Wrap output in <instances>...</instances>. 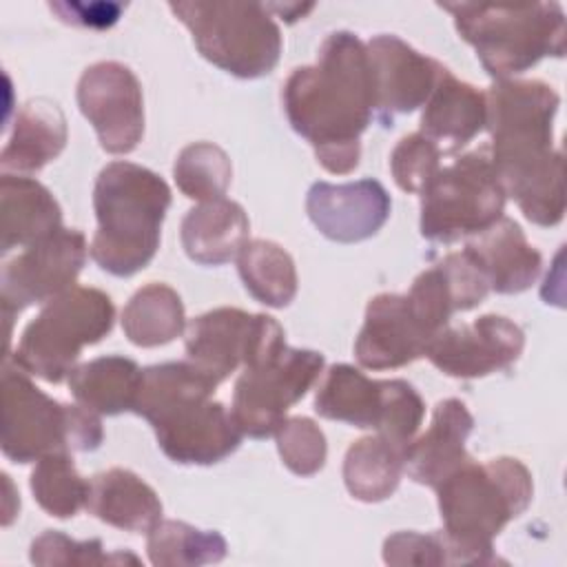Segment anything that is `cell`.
<instances>
[{
	"instance_id": "6da1fadb",
	"label": "cell",
	"mask_w": 567,
	"mask_h": 567,
	"mask_svg": "<svg viewBox=\"0 0 567 567\" xmlns=\"http://www.w3.org/2000/svg\"><path fill=\"white\" fill-rule=\"evenodd\" d=\"M558 93L540 80H496L485 93L487 146L505 195L538 226L565 215V162L554 148Z\"/></svg>"
},
{
	"instance_id": "7a4b0ae2",
	"label": "cell",
	"mask_w": 567,
	"mask_h": 567,
	"mask_svg": "<svg viewBox=\"0 0 567 567\" xmlns=\"http://www.w3.org/2000/svg\"><path fill=\"white\" fill-rule=\"evenodd\" d=\"M281 100L288 122L310 142L328 173L354 171L361 157L359 135L374 115L365 42L350 31L330 33L317 62L290 73Z\"/></svg>"
},
{
	"instance_id": "3957f363",
	"label": "cell",
	"mask_w": 567,
	"mask_h": 567,
	"mask_svg": "<svg viewBox=\"0 0 567 567\" xmlns=\"http://www.w3.org/2000/svg\"><path fill=\"white\" fill-rule=\"evenodd\" d=\"M217 385L188 359L142 370L133 412L153 425L157 443L171 461L210 465L239 447L244 432L233 412L210 399Z\"/></svg>"
},
{
	"instance_id": "277c9868",
	"label": "cell",
	"mask_w": 567,
	"mask_h": 567,
	"mask_svg": "<svg viewBox=\"0 0 567 567\" xmlns=\"http://www.w3.org/2000/svg\"><path fill=\"white\" fill-rule=\"evenodd\" d=\"M434 489L450 565H472L496 560L492 540L527 509L534 483L518 458L498 456L487 463L465 461Z\"/></svg>"
},
{
	"instance_id": "5b68a950",
	"label": "cell",
	"mask_w": 567,
	"mask_h": 567,
	"mask_svg": "<svg viewBox=\"0 0 567 567\" xmlns=\"http://www.w3.org/2000/svg\"><path fill=\"white\" fill-rule=\"evenodd\" d=\"M168 206L171 188L157 173L133 162L106 164L93 188L97 217L89 250L93 261L115 277H131L148 266Z\"/></svg>"
},
{
	"instance_id": "8992f818",
	"label": "cell",
	"mask_w": 567,
	"mask_h": 567,
	"mask_svg": "<svg viewBox=\"0 0 567 567\" xmlns=\"http://www.w3.org/2000/svg\"><path fill=\"white\" fill-rule=\"evenodd\" d=\"M483 69L509 80L543 58L565 55V11L558 2H439Z\"/></svg>"
},
{
	"instance_id": "52a82bcc",
	"label": "cell",
	"mask_w": 567,
	"mask_h": 567,
	"mask_svg": "<svg viewBox=\"0 0 567 567\" xmlns=\"http://www.w3.org/2000/svg\"><path fill=\"white\" fill-rule=\"evenodd\" d=\"M22 368L2 370L0 445L13 463L40 461L53 452L97 450L104 432L97 412L66 405L31 383Z\"/></svg>"
},
{
	"instance_id": "ba28073f",
	"label": "cell",
	"mask_w": 567,
	"mask_h": 567,
	"mask_svg": "<svg viewBox=\"0 0 567 567\" xmlns=\"http://www.w3.org/2000/svg\"><path fill=\"white\" fill-rule=\"evenodd\" d=\"M188 27L197 51L237 78L270 73L281 55V31L261 2H168Z\"/></svg>"
},
{
	"instance_id": "9c48e42d",
	"label": "cell",
	"mask_w": 567,
	"mask_h": 567,
	"mask_svg": "<svg viewBox=\"0 0 567 567\" xmlns=\"http://www.w3.org/2000/svg\"><path fill=\"white\" fill-rule=\"evenodd\" d=\"M115 306L97 288L73 286L47 301L24 328L13 363L49 383L64 381L84 346L97 343L113 328Z\"/></svg>"
},
{
	"instance_id": "30bf717a",
	"label": "cell",
	"mask_w": 567,
	"mask_h": 567,
	"mask_svg": "<svg viewBox=\"0 0 567 567\" xmlns=\"http://www.w3.org/2000/svg\"><path fill=\"white\" fill-rule=\"evenodd\" d=\"M419 195L421 235L436 244L487 230L503 217L507 199L487 146L441 166Z\"/></svg>"
},
{
	"instance_id": "8fae6325",
	"label": "cell",
	"mask_w": 567,
	"mask_h": 567,
	"mask_svg": "<svg viewBox=\"0 0 567 567\" xmlns=\"http://www.w3.org/2000/svg\"><path fill=\"white\" fill-rule=\"evenodd\" d=\"M315 412L330 421L377 430L379 436L405 450L423 421L425 405L403 379L374 381L348 363H334L317 390Z\"/></svg>"
},
{
	"instance_id": "7c38bea8",
	"label": "cell",
	"mask_w": 567,
	"mask_h": 567,
	"mask_svg": "<svg viewBox=\"0 0 567 567\" xmlns=\"http://www.w3.org/2000/svg\"><path fill=\"white\" fill-rule=\"evenodd\" d=\"M323 354L281 346L266 359L244 368L233 392V416L252 439H266L284 423L286 412L319 379Z\"/></svg>"
},
{
	"instance_id": "4fadbf2b",
	"label": "cell",
	"mask_w": 567,
	"mask_h": 567,
	"mask_svg": "<svg viewBox=\"0 0 567 567\" xmlns=\"http://www.w3.org/2000/svg\"><path fill=\"white\" fill-rule=\"evenodd\" d=\"M284 341L281 326L268 315H250L239 308L208 310L186 326V354L217 383L239 365L248 368L277 352Z\"/></svg>"
},
{
	"instance_id": "5bb4252c",
	"label": "cell",
	"mask_w": 567,
	"mask_h": 567,
	"mask_svg": "<svg viewBox=\"0 0 567 567\" xmlns=\"http://www.w3.org/2000/svg\"><path fill=\"white\" fill-rule=\"evenodd\" d=\"M86 261V237L75 228H58L49 237L27 246L2 268V315H13L33 303H47L75 286Z\"/></svg>"
},
{
	"instance_id": "9a60e30c",
	"label": "cell",
	"mask_w": 567,
	"mask_h": 567,
	"mask_svg": "<svg viewBox=\"0 0 567 567\" xmlns=\"http://www.w3.org/2000/svg\"><path fill=\"white\" fill-rule=\"evenodd\" d=\"M78 104L104 151L122 155L140 144L144 135L142 86L126 64L104 60L84 69L78 82Z\"/></svg>"
},
{
	"instance_id": "2e32d148",
	"label": "cell",
	"mask_w": 567,
	"mask_h": 567,
	"mask_svg": "<svg viewBox=\"0 0 567 567\" xmlns=\"http://www.w3.org/2000/svg\"><path fill=\"white\" fill-rule=\"evenodd\" d=\"M523 348L520 326L501 315H483L458 328L445 326L427 346L425 357L450 377L476 379L507 370Z\"/></svg>"
},
{
	"instance_id": "e0dca14e",
	"label": "cell",
	"mask_w": 567,
	"mask_h": 567,
	"mask_svg": "<svg viewBox=\"0 0 567 567\" xmlns=\"http://www.w3.org/2000/svg\"><path fill=\"white\" fill-rule=\"evenodd\" d=\"M374 115L381 126H390L396 113H412L427 102L441 62L419 53L392 33L374 35L368 44Z\"/></svg>"
},
{
	"instance_id": "ac0fdd59",
	"label": "cell",
	"mask_w": 567,
	"mask_h": 567,
	"mask_svg": "<svg viewBox=\"0 0 567 567\" xmlns=\"http://www.w3.org/2000/svg\"><path fill=\"white\" fill-rule=\"evenodd\" d=\"M434 334L421 323L408 295L381 292L365 308L363 328L354 343L357 361L370 370H388L425 357Z\"/></svg>"
},
{
	"instance_id": "d6986e66",
	"label": "cell",
	"mask_w": 567,
	"mask_h": 567,
	"mask_svg": "<svg viewBox=\"0 0 567 567\" xmlns=\"http://www.w3.org/2000/svg\"><path fill=\"white\" fill-rule=\"evenodd\" d=\"M312 224L332 241L352 244L372 237L390 215V195L377 179L348 184L315 182L306 197Z\"/></svg>"
},
{
	"instance_id": "ffe728a7",
	"label": "cell",
	"mask_w": 567,
	"mask_h": 567,
	"mask_svg": "<svg viewBox=\"0 0 567 567\" xmlns=\"http://www.w3.org/2000/svg\"><path fill=\"white\" fill-rule=\"evenodd\" d=\"M474 427V416L461 399L439 401L432 423L403 452V472L421 483L436 487L456 467L470 461L465 441Z\"/></svg>"
},
{
	"instance_id": "44dd1931",
	"label": "cell",
	"mask_w": 567,
	"mask_h": 567,
	"mask_svg": "<svg viewBox=\"0 0 567 567\" xmlns=\"http://www.w3.org/2000/svg\"><path fill=\"white\" fill-rule=\"evenodd\" d=\"M465 250L487 277L489 290L498 295L527 290L543 266L540 252L527 241L523 228L505 215L487 230L474 235Z\"/></svg>"
},
{
	"instance_id": "7402d4cb",
	"label": "cell",
	"mask_w": 567,
	"mask_h": 567,
	"mask_svg": "<svg viewBox=\"0 0 567 567\" xmlns=\"http://www.w3.org/2000/svg\"><path fill=\"white\" fill-rule=\"evenodd\" d=\"M485 128V93L441 64L421 115V131L443 155L456 153Z\"/></svg>"
},
{
	"instance_id": "603a6c76",
	"label": "cell",
	"mask_w": 567,
	"mask_h": 567,
	"mask_svg": "<svg viewBox=\"0 0 567 567\" xmlns=\"http://www.w3.org/2000/svg\"><path fill=\"white\" fill-rule=\"evenodd\" d=\"M86 509L124 532H151L162 520V503L151 485L124 467L95 474L89 481Z\"/></svg>"
},
{
	"instance_id": "cb8c5ba5",
	"label": "cell",
	"mask_w": 567,
	"mask_h": 567,
	"mask_svg": "<svg viewBox=\"0 0 567 567\" xmlns=\"http://www.w3.org/2000/svg\"><path fill=\"white\" fill-rule=\"evenodd\" d=\"M248 237L244 208L226 197L202 202L182 219V246L186 255L204 266H221L237 257Z\"/></svg>"
},
{
	"instance_id": "d4e9b609",
	"label": "cell",
	"mask_w": 567,
	"mask_h": 567,
	"mask_svg": "<svg viewBox=\"0 0 567 567\" xmlns=\"http://www.w3.org/2000/svg\"><path fill=\"white\" fill-rule=\"evenodd\" d=\"M0 213H2V250L13 246H31L51 233L62 221V210L55 197L35 179L4 173L0 179Z\"/></svg>"
},
{
	"instance_id": "484cf974",
	"label": "cell",
	"mask_w": 567,
	"mask_h": 567,
	"mask_svg": "<svg viewBox=\"0 0 567 567\" xmlns=\"http://www.w3.org/2000/svg\"><path fill=\"white\" fill-rule=\"evenodd\" d=\"M66 144V120L62 109L47 97L29 100L16 115L13 133L2 148L4 171L33 173L55 159Z\"/></svg>"
},
{
	"instance_id": "4316f807",
	"label": "cell",
	"mask_w": 567,
	"mask_h": 567,
	"mask_svg": "<svg viewBox=\"0 0 567 567\" xmlns=\"http://www.w3.org/2000/svg\"><path fill=\"white\" fill-rule=\"evenodd\" d=\"M140 383V365L133 359L120 354L97 357L75 365L69 374V388L75 401L106 416L133 410Z\"/></svg>"
},
{
	"instance_id": "83f0119b",
	"label": "cell",
	"mask_w": 567,
	"mask_h": 567,
	"mask_svg": "<svg viewBox=\"0 0 567 567\" xmlns=\"http://www.w3.org/2000/svg\"><path fill=\"white\" fill-rule=\"evenodd\" d=\"M403 447L374 434L354 441L343 458L348 492L365 503L388 498L403 474Z\"/></svg>"
},
{
	"instance_id": "f1b7e54d",
	"label": "cell",
	"mask_w": 567,
	"mask_h": 567,
	"mask_svg": "<svg viewBox=\"0 0 567 567\" xmlns=\"http://www.w3.org/2000/svg\"><path fill=\"white\" fill-rule=\"evenodd\" d=\"M122 328L131 343L155 348L173 341L186 328L184 303L166 284L140 288L122 310Z\"/></svg>"
},
{
	"instance_id": "f546056e",
	"label": "cell",
	"mask_w": 567,
	"mask_h": 567,
	"mask_svg": "<svg viewBox=\"0 0 567 567\" xmlns=\"http://www.w3.org/2000/svg\"><path fill=\"white\" fill-rule=\"evenodd\" d=\"M237 270L246 290L266 306L284 308L297 295L295 261L275 241L246 239L237 252Z\"/></svg>"
},
{
	"instance_id": "4dcf8cb0",
	"label": "cell",
	"mask_w": 567,
	"mask_h": 567,
	"mask_svg": "<svg viewBox=\"0 0 567 567\" xmlns=\"http://www.w3.org/2000/svg\"><path fill=\"white\" fill-rule=\"evenodd\" d=\"M148 558L153 565H206L226 556V540L210 529H197L182 520H159L148 532Z\"/></svg>"
},
{
	"instance_id": "1f68e13d",
	"label": "cell",
	"mask_w": 567,
	"mask_h": 567,
	"mask_svg": "<svg viewBox=\"0 0 567 567\" xmlns=\"http://www.w3.org/2000/svg\"><path fill=\"white\" fill-rule=\"evenodd\" d=\"M89 481H84L69 452H53L38 461L31 472V492L38 505L58 518L75 516L89 501Z\"/></svg>"
},
{
	"instance_id": "d6a6232c",
	"label": "cell",
	"mask_w": 567,
	"mask_h": 567,
	"mask_svg": "<svg viewBox=\"0 0 567 567\" xmlns=\"http://www.w3.org/2000/svg\"><path fill=\"white\" fill-rule=\"evenodd\" d=\"M179 190L197 202H210L224 197L233 166L224 148L213 142H193L182 148L173 166Z\"/></svg>"
},
{
	"instance_id": "836d02e7",
	"label": "cell",
	"mask_w": 567,
	"mask_h": 567,
	"mask_svg": "<svg viewBox=\"0 0 567 567\" xmlns=\"http://www.w3.org/2000/svg\"><path fill=\"white\" fill-rule=\"evenodd\" d=\"M286 467L299 476L317 474L326 463V436L312 419L290 416L275 432Z\"/></svg>"
},
{
	"instance_id": "e575fe53",
	"label": "cell",
	"mask_w": 567,
	"mask_h": 567,
	"mask_svg": "<svg viewBox=\"0 0 567 567\" xmlns=\"http://www.w3.org/2000/svg\"><path fill=\"white\" fill-rule=\"evenodd\" d=\"M31 560L35 565H120V563H133L137 565V556L133 554H104L102 540H73L62 532L47 529L42 536H38L31 543Z\"/></svg>"
},
{
	"instance_id": "d590c367",
	"label": "cell",
	"mask_w": 567,
	"mask_h": 567,
	"mask_svg": "<svg viewBox=\"0 0 567 567\" xmlns=\"http://www.w3.org/2000/svg\"><path fill=\"white\" fill-rule=\"evenodd\" d=\"M441 155L443 153L439 146L423 133H412L399 140L390 155V168L399 188L408 193H421L441 168Z\"/></svg>"
},
{
	"instance_id": "8d00e7d4",
	"label": "cell",
	"mask_w": 567,
	"mask_h": 567,
	"mask_svg": "<svg viewBox=\"0 0 567 567\" xmlns=\"http://www.w3.org/2000/svg\"><path fill=\"white\" fill-rule=\"evenodd\" d=\"M439 268L445 275V281H447V288H450L456 312L458 310H470L487 297V292H489L487 277L483 275V270L478 268V264L474 261V257L465 248L461 252L445 255L439 261Z\"/></svg>"
},
{
	"instance_id": "74e56055",
	"label": "cell",
	"mask_w": 567,
	"mask_h": 567,
	"mask_svg": "<svg viewBox=\"0 0 567 567\" xmlns=\"http://www.w3.org/2000/svg\"><path fill=\"white\" fill-rule=\"evenodd\" d=\"M383 560L388 565H445L450 563V554L441 532H396L383 543Z\"/></svg>"
},
{
	"instance_id": "f35d334b",
	"label": "cell",
	"mask_w": 567,
	"mask_h": 567,
	"mask_svg": "<svg viewBox=\"0 0 567 567\" xmlns=\"http://www.w3.org/2000/svg\"><path fill=\"white\" fill-rule=\"evenodd\" d=\"M51 11L60 16L62 22L104 29L117 22L126 4L120 2H51Z\"/></svg>"
},
{
	"instance_id": "ab89813d",
	"label": "cell",
	"mask_w": 567,
	"mask_h": 567,
	"mask_svg": "<svg viewBox=\"0 0 567 567\" xmlns=\"http://www.w3.org/2000/svg\"><path fill=\"white\" fill-rule=\"evenodd\" d=\"M268 7V11H275V13H279V16H284L288 22H295L297 18H301L303 13H308L315 4H266Z\"/></svg>"
}]
</instances>
